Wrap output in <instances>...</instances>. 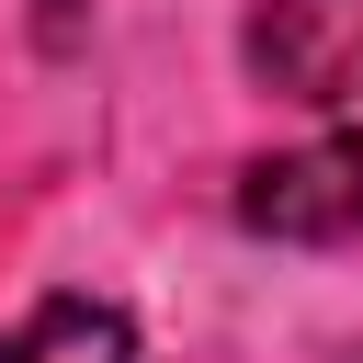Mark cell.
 Wrapping results in <instances>:
<instances>
[{
    "label": "cell",
    "mask_w": 363,
    "mask_h": 363,
    "mask_svg": "<svg viewBox=\"0 0 363 363\" xmlns=\"http://www.w3.org/2000/svg\"><path fill=\"white\" fill-rule=\"evenodd\" d=\"M238 57L306 113H363V0H250Z\"/></svg>",
    "instance_id": "obj_1"
},
{
    "label": "cell",
    "mask_w": 363,
    "mask_h": 363,
    "mask_svg": "<svg viewBox=\"0 0 363 363\" xmlns=\"http://www.w3.org/2000/svg\"><path fill=\"white\" fill-rule=\"evenodd\" d=\"M238 227L250 238H295V250L363 238V125L318 136V147H284V159H250L238 170Z\"/></svg>",
    "instance_id": "obj_2"
},
{
    "label": "cell",
    "mask_w": 363,
    "mask_h": 363,
    "mask_svg": "<svg viewBox=\"0 0 363 363\" xmlns=\"http://www.w3.org/2000/svg\"><path fill=\"white\" fill-rule=\"evenodd\" d=\"M0 363H136V329L102 295H45L34 318L0 329Z\"/></svg>",
    "instance_id": "obj_3"
}]
</instances>
